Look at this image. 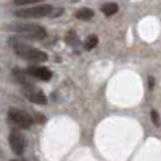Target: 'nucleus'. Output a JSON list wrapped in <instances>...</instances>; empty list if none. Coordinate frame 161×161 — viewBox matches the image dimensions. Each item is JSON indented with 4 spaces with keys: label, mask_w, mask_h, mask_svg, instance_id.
<instances>
[{
    "label": "nucleus",
    "mask_w": 161,
    "mask_h": 161,
    "mask_svg": "<svg viewBox=\"0 0 161 161\" xmlns=\"http://www.w3.org/2000/svg\"><path fill=\"white\" fill-rule=\"evenodd\" d=\"M13 161H19V160H13Z\"/></svg>",
    "instance_id": "14"
},
{
    "label": "nucleus",
    "mask_w": 161,
    "mask_h": 161,
    "mask_svg": "<svg viewBox=\"0 0 161 161\" xmlns=\"http://www.w3.org/2000/svg\"><path fill=\"white\" fill-rule=\"evenodd\" d=\"M44 0H14V4L16 6H28V4H37V3H41Z\"/></svg>",
    "instance_id": "10"
},
{
    "label": "nucleus",
    "mask_w": 161,
    "mask_h": 161,
    "mask_svg": "<svg viewBox=\"0 0 161 161\" xmlns=\"http://www.w3.org/2000/svg\"><path fill=\"white\" fill-rule=\"evenodd\" d=\"M117 10H119V6L116 4V3H106V4L102 6V11L105 16H113V14L117 13Z\"/></svg>",
    "instance_id": "8"
},
{
    "label": "nucleus",
    "mask_w": 161,
    "mask_h": 161,
    "mask_svg": "<svg viewBox=\"0 0 161 161\" xmlns=\"http://www.w3.org/2000/svg\"><path fill=\"white\" fill-rule=\"evenodd\" d=\"M8 44H10L11 50L14 51V54L17 57H20V58L25 59L28 62H45L48 59V55L45 53L24 42L23 40L17 38V37H11L8 40Z\"/></svg>",
    "instance_id": "1"
},
{
    "label": "nucleus",
    "mask_w": 161,
    "mask_h": 161,
    "mask_svg": "<svg viewBox=\"0 0 161 161\" xmlns=\"http://www.w3.org/2000/svg\"><path fill=\"white\" fill-rule=\"evenodd\" d=\"M23 93L33 103H37V105H45V103H47V96L44 95V92L40 91L38 88H36L34 83L23 86Z\"/></svg>",
    "instance_id": "6"
},
{
    "label": "nucleus",
    "mask_w": 161,
    "mask_h": 161,
    "mask_svg": "<svg viewBox=\"0 0 161 161\" xmlns=\"http://www.w3.org/2000/svg\"><path fill=\"white\" fill-rule=\"evenodd\" d=\"M97 37L96 36H91L88 38V41H86V50H92V48H95L97 45Z\"/></svg>",
    "instance_id": "11"
},
{
    "label": "nucleus",
    "mask_w": 161,
    "mask_h": 161,
    "mask_svg": "<svg viewBox=\"0 0 161 161\" xmlns=\"http://www.w3.org/2000/svg\"><path fill=\"white\" fill-rule=\"evenodd\" d=\"M8 30L30 40H44L47 37L45 28L34 23H13L8 25Z\"/></svg>",
    "instance_id": "2"
},
{
    "label": "nucleus",
    "mask_w": 161,
    "mask_h": 161,
    "mask_svg": "<svg viewBox=\"0 0 161 161\" xmlns=\"http://www.w3.org/2000/svg\"><path fill=\"white\" fill-rule=\"evenodd\" d=\"M8 143H10V147L17 156H21L25 150V146H27V140H25L24 134L19 130H11L10 136H8Z\"/></svg>",
    "instance_id": "5"
},
{
    "label": "nucleus",
    "mask_w": 161,
    "mask_h": 161,
    "mask_svg": "<svg viewBox=\"0 0 161 161\" xmlns=\"http://www.w3.org/2000/svg\"><path fill=\"white\" fill-rule=\"evenodd\" d=\"M28 76L31 78H36L40 80H50L53 78V72H51L48 68L45 67H40V65H33V67H28L25 71Z\"/></svg>",
    "instance_id": "7"
},
{
    "label": "nucleus",
    "mask_w": 161,
    "mask_h": 161,
    "mask_svg": "<svg viewBox=\"0 0 161 161\" xmlns=\"http://www.w3.org/2000/svg\"><path fill=\"white\" fill-rule=\"evenodd\" d=\"M148 88L150 89L154 88V78L153 76H148Z\"/></svg>",
    "instance_id": "13"
},
{
    "label": "nucleus",
    "mask_w": 161,
    "mask_h": 161,
    "mask_svg": "<svg viewBox=\"0 0 161 161\" xmlns=\"http://www.w3.org/2000/svg\"><path fill=\"white\" fill-rule=\"evenodd\" d=\"M8 119L21 129H30L34 123V119L27 112L20 110V109H16V108H11L8 110Z\"/></svg>",
    "instance_id": "4"
},
{
    "label": "nucleus",
    "mask_w": 161,
    "mask_h": 161,
    "mask_svg": "<svg viewBox=\"0 0 161 161\" xmlns=\"http://www.w3.org/2000/svg\"><path fill=\"white\" fill-rule=\"evenodd\" d=\"M150 116H151V120H153V123L156 126H160V116H158V113H157V110H151V113H150Z\"/></svg>",
    "instance_id": "12"
},
{
    "label": "nucleus",
    "mask_w": 161,
    "mask_h": 161,
    "mask_svg": "<svg viewBox=\"0 0 161 161\" xmlns=\"http://www.w3.org/2000/svg\"><path fill=\"white\" fill-rule=\"evenodd\" d=\"M92 17H93V10H91V8H80V10L76 13V19L82 20V21H88V20H91Z\"/></svg>",
    "instance_id": "9"
},
{
    "label": "nucleus",
    "mask_w": 161,
    "mask_h": 161,
    "mask_svg": "<svg viewBox=\"0 0 161 161\" xmlns=\"http://www.w3.org/2000/svg\"><path fill=\"white\" fill-rule=\"evenodd\" d=\"M54 13V7L51 4H38L34 7H24L14 11V16L19 19H40L47 17Z\"/></svg>",
    "instance_id": "3"
}]
</instances>
